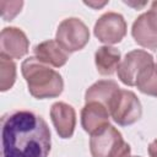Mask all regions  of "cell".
Masks as SVG:
<instances>
[{
    "instance_id": "obj_1",
    "label": "cell",
    "mask_w": 157,
    "mask_h": 157,
    "mask_svg": "<svg viewBox=\"0 0 157 157\" xmlns=\"http://www.w3.org/2000/svg\"><path fill=\"white\" fill-rule=\"evenodd\" d=\"M50 130L45 120L28 110L1 118V157H48Z\"/></svg>"
},
{
    "instance_id": "obj_2",
    "label": "cell",
    "mask_w": 157,
    "mask_h": 157,
    "mask_svg": "<svg viewBox=\"0 0 157 157\" xmlns=\"http://www.w3.org/2000/svg\"><path fill=\"white\" fill-rule=\"evenodd\" d=\"M21 71L34 98H54L63 92L64 82L60 74L36 56L26 59L21 65Z\"/></svg>"
},
{
    "instance_id": "obj_3",
    "label": "cell",
    "mask_w": 157,
    "mask_h": 157,
    "mask_svg": "<svg viewBox=\"0 0 157 157\" xmlns=\"http://www.w3.org/2000/svg\"><path fill=\"white\" fill-rule=\"evenodd\" d=\"M109 114L118 125L126 126L136 123L141 118L142 107L134 92L119 90L109 107Z\"/></svg>"
},
{
    "instance_id": "obj_4",
    "label": "cell",
    "mask_w": 157,
    "mask_h": 157,
    "mask_svg": "<svg viewBox=\"0 0 157 157\" xmlns=\"http://www.w3.org/2000/svg\"><path fill=\"white\" fill-rule=\"evenodd\" d=\"M90 40V31L87 26L76 17L64 20L56 31V42L67 52L81 50Z\"/></svg>"
},
{
    "instance_id": "obj_5",
    "label": "cell",
    "mask_w": 157,
    "mask_h": 157,
    "mask_svg": "<svg viewBox=\"0 0 157 157\" xmlns=\"http://www.w3.org/2000/svg\"><path fill=\"white\" fill-rule=\"evenodd\" d=\"M153 65V58L145 50H132L125 55L117 72L120 81L126 86H136L140 77Z\"/></svg>"
},
{
    "instance_id": "obj_6",
    "label": "cell",
    "mask_w": 157,
    "mask_h": 157,
    "mask_svg": "<svg viewBox=\"0 0 157 157\" xmlns=\"http://www.w3.org/2000/svg\"><path fill=\"white\" fill-rule=\"evenodd\" d=\"M124 140L121 134L112 125H107L90 139V150L92 157H113L123 146Z\"/></svg>"
},
{
    "instance_id": "obj_7",
    "label": "cell",
    "mask_w": 157,
    "mask_h": 157,
    "mask_svg": "<svg viewBox=\"0 0 157 157\" xmlns=\"http://www.w3.org/2000/svg\"><path fill=\"white\" fill-rule=\"evenodd\" d=\"M94 36L105 44L119 43L126 34V22L120 13L105 12L94 25Z\"/></svg>"
},
{
    "instance_id": "obj_8",
    "label": "cell",
    "mask_w": 157,
    "mask_h": 157,
    "mask_svg": "<svg viewBox=\"0 0 157 157\" xmlns=\"http://www.w3.org/2000/svg\"><path fill=\"white\" fill-rule=\"evenodd\" d=\"M131 34L137 44L144 48L157 49V12L150 10L140 15L132 23Z\"/></svg>"
},
{
    "instance_id": "obj_9",
    "label": "cell",
    "mask_w": 157,
    "mask_h": 157,
    "mask_svg": "<svg viewBox=\"0 0 157 157\" xmlns=\"http://www.w3.org/2000/svg\"><path fill=\"white\" fill-rule=\"evenodd\" d=\"M28 39L26 34L16 27H6L0 34L1 54L11 58L20 59L28 52Z\"/></svg>"
},
{
    "instance_id": "obj_10",
    "label": "cell",
    "mask_w": 157,
    "mask_h": 157,
    "mask_svg": "<svg viewBox=\"0 0 157 157\" xmlns=\"http://www.w3.org/2000/svg\"><path fill=\"white\" fill-rule=\"evenodd\" d=\"M50 118L60 137L69 139L72 136L76 124V113L71 105L64 102L54 103L50 108Z\"/></svg>"
},
{
    "instance_id": "obj_11",
    "label": "cell",
    "mask_w": 157,
    "mask_h": 157,
    "mask_svg": "<svg viewBox=\"0 0 157 157\" xmlns=\"http://www.w3.org/2000/svg\"><path fill=\"white\" fill-rule=\"evenodd\" d=\"M81 124L91 135L109 125V110L98 102H88L81 110Z\"/></svg>"
},
{
    "instance_id": "obj_12",
    "label": "cell",
    "mask_w": 157,
    "mask_h": 157,
    "mask_svg": "<svg viewBox=\"0 0 157 157\" xmlns=\"http://www.w3.org/2000/svg\"><path fill=\"white\" fill-rule=\"evenodd\" d=\"M33 50L34 56L38 60L53 67H60L65 65L69 59V53L56 40L53 39L39 43Z\"/></svg>"
},
{
    "instance_id": "obj_13",
    "label": "cell",
    "mask_w": 157,
    "mask_h": 157,
    "mask_svg": "<svg viewBox=\"0 0 157 157\" xmlns=\"http://www.w3.org/2000/svg\"><path fill=\"white\" fill-rule=\"evenodd\" d=\"M119 90H120V87L118 86V83L115 81L101 80V81H97L96 83H93L86 91L85 101H86V103L98 102V103L103 104L109 110V107H110L114 97L119 92Z\"/></svg>"
},
{
    "instance_id": "obj_14",
    "label": "cell",
    "mask_w": 157,
    "mask_h": 157,
    "mask_svg": "<svg viewBox=\"0 0 157 157\" xmlns=\"http://www.w3.org/2000/svg\"><path fill=\"white\" fill-rule=\"evenodd\" d=\"M94 63L101 75H112L120 65V52L114 47L103 45L97 49Z\"/></svg>"
},
{
    "instance_id": "obj_15",
    "label": "cell",
    "mask_w": 157,
    "mask_h": 157,
    "mask_svg": "<svg viewBox=\"0 0 157 157\" xmlns=\"http://www.w3.org/2000/svg\"><path fill=\"white\" fill-rule=\"evenodd\" d=\"M16 80V65L11 58L0 54V90H10Z\"/></svg>"
},
{
    "instance_id": "obj_16",
    "label": "cell",
    "mask_w": 157,
    "mask_h": 157,
    "mask_svg": "<svg viewBox=\"0 0 157 157\" xmlns=\"http://www.w3.org/2000/svg\"><path fill=\"white\" fill-rule=\"evenodd\" d=\"M136 87L140 92L157 97V64H153L137 81Z\"/></svg>"
},
{
    "instance_id": "obj_17",
    "label": "cell",
    "mask_w": 157,
    "mask_h": 157,
    "mask_svg": "<svg viewBox=\"0 0 157 157\" xmlns=\"http://www.w3.org/2000/svg\"><path fill=\"white\" fill-rule=\"evenodd\" d=\"M22 1H0L1 7V16L4 21H11L22 7Z\"/></svg>"
},
{
    "instance_id": "obj_18",
    "label": "cell",
    "mask_w": 157,
    "mask_h": 157,
    "mask_svg": "<svg viewBox=\"0 0 157 157\" xmlns=\"http://www.w3.org/2000/svg\"><path fill=\"white\" fill-rule=\"evenodd\" d=\"M113 157H131L130 156V146L126 142H124L123 146L117 151V153Z\"/></svg>"
},
{
    "instance_id": "obj_19",
    "label": "cell",
    "mask_w": 157,
    "mask_h": 157,
    "mask_svg": "<svg viewBox=\"0 0 157 157\" xmlns=\"http://www.w3.org/2000/svg\"><path fill=\"white\" fill-rule=\"evenodd\" d=\"M148 155L150 157H157V140H153L148 145Z\"/></svg>"
},
{
    "instance_id": "obj_20",
    "label": "cell",
    "mask_w": 157,
    "mask_h": 157,
    "mask_svg": "<svg viewBox=\"0 0 157 157\" xmlns=\"http://www.w3.org/2000/svg\"><path fill=\"white\" fill-rule=\"evenodd\" d=\"M85 4H86V5H88V6H92V7H101V6H103V5H105V4H107V1H104L103 4H96V2H91V1H86Z\"/></svg>"
},
{
    "instance_id": "obj_21",
    "label": "cell",
    "mask_w": 157,
    "mask_h": 157,
    "mask_svg": "<svg viewBox=\"0 0 157 157\" xmlns=\"http://www.w3.org/2000/svg\"><path fill=\"white\" fill-rule=\"evenodd\" d=\"M151 10H153L155 12H157V1H153L151 5Z\"/></svg>"
},
{
    "instance_id": "obj_22",
    "label": "cell",
    "mask_w": 157,
    "mask_h": 157,
    "mask_svg": "<svg viewBox=\"0 0 157 157\" xmlns=\"http://www.w3.org/2000/svg\"><path fill=\"white\" fill-rule=\"evenodd\" d=\"M131 157H140V156H131Z\"/></svg>"
}]
</instances>
